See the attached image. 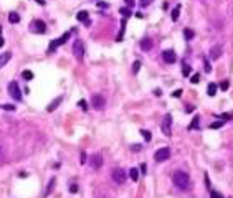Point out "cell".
<instances>
[{
    "instance_id": "34",
    "label": "cell",
    "mask_w": 233,
    "mask_h": 198,
    "mask_svg": "<svg viewBox=\"0 0 233 198\" xmlns=\"http://www.w3.org/2000/svg\"><path fill=\"white\" fill-rule=\"evenodd\" d=\"M86 158H88V155H86L84 152H81V157H80V162H81V165H83V163H86V162H88Z\"/></svg>"
},
{
    "instance_id": "39",
    "label": "cell",
    "mask_w": 233,
    "mask_h": 198,
    "mask_svg": "<svg viewBox=\"0 0 233 198\" xmlns=\"http://www.w3.org/2000/svg\"><path fill=\"white\" fill-rule=\"evenodd\" d=\"M210 198H223V197L220 195V193H217V192H212L210 193Z\"/></svg>"
},
{
    "instance_id": "1",
    "label": "cell",
    "mask_w": 233,
    "mask_h": 198,
    "mask_svg": "<svg viewBox=\"0 0 233 198\" xmlns=\"http://www.w3.org/2000/svg\"><path fill=\"white\" fill-rule=\"evenodd\" d=\"M172 178H174V183H175V187H177V188H180V190H187V188H188V183H190L188 173L179 170V172L174 173Z\"/></svg>"
},
{
    "instance_id": "29",
    "label": "cell",
    "mask_w": 233,
    "mask_h": 198,
    "mask_svg": "<svg viewBox=\"0 0 233 198\" xmlns=\"http://www.w3.org/2000/svg\"><path fill=\"white\" fill-rule=\"evenodd\" d=\"M78 107H81L83 111H88V104L84 99H81V101H78Z\"/></svg>"
},
{
    "instance_id": "12",
    "label": "cell",
    "mask_w": 233,
    "mask_h": 198,
    "mask_svg": "<svg viewBox=\"0 0 233 198\" xmlns=\"http://www.w3.org/2000/svg\"><path fill=\"white\" fill-rule=\"evenodd\" d=\"M55 183H56V178L53 177L50 180V182H48V187H46V190L45 192H43V198H46V197H50V193L53 192V188H55Z\"/></svg>"
},
{
    "instance_id": "44",
    "label": "cell",
    "mask_w": 233,
    "mask_h": 198,
    "mask_svg": "<svg viewBox=\"0 0 233 198\" xmlns=\"http://www.w3.org/2000/svg\"><path fill=\"white\" fill-rule=\"evenodd\" d=\"M127 7H129V8L134 7V0H127Z\"/></svg>"
},
{
    "instance_id": "25",
    "label": "cell",
    "mask_w": 233,
    "mask_h": 198,
    "mask_svg": "<svg viewBox=\"0 0 233 198\" xmlns=\"http://www.w3.org/2000/svg\"><path fill=\"white\" fill-rule=\"evenodd\" d=\"M182 68H183V69H182V74H183V76H188V74L192 73V68H190V66H188L187 63H183Z\"/></svg>"
},
{
    "instance_id": "32",
    "label": "cell",
    "mask_w": 233,
    "mask_h": 198,
    "mask_svg": "<svg viewBox=\"0 0 233 198\" xmlns=\"http://www.w3.org/2000/svg\"><path fill=\"white\" fill-rule=\"evenodd\" d=\"M190 81H192L193 84H197V83H200V74H193V76L190 78Z\"/></svg>"
},
{
    "instance_id": "9",
    "label": "cell",
    "mask_w": 233,
    "mask_h": 198,
    "mask_svg": "<svg viewBox=\"0 0 233 198\" xmlns=\"http://www.w3.org/2000/svg\"><path fill=\"white\" fill-rule=\"evenodd\" d=\"M162 58H164V61H165L167 65H172V63L177 61V55H175V51H174V50L162 51Z\"/></svg>"
},
{
    "instance_id": "7",
    "label": "cell",
    "mask_w": 233,
    "mask_h": 198,
    "mask_svg": "<svg viewBox=\"0 0 233 198\" xmlns=\"http://www.w3.org/2000/svg\"><path fill=\"white\" fill-rule=\"evenodd\" d=\"M91 104L94 109H104L106 107V97L103 96V94H94L91 97Z\"/></svg>"
},
{
    "instance_id": "26",
    "label": "cell",
    "mask_w": 233,
    "mask_h": 198,
    "mask_svg": "<svg viewBox=\"0 0 233 198\" xmlns=\"http://www.w3.org/2000/svg\"><path fill=\"white\" fill-rule=\"evenodd\" d=\"M22 76H23V79H27V81H30V79H33V73L27 69V71H23V73H22Z\"/></svg>"
},
{
    "instance_id": "28",
    "label": "cell",
    "mask_w": 233,
    "mask_h": 198,
    "mask_svg": "<svg viewBox=\"0 0 233 198\" xmlns=\"http://www.w3.org/2000/svg\"><path fill=\"white\" fill-rule=\"evenodd\" d=\"M225 124V121H218V122H212L210 124V129H220V127Z\"/></svg>"
},
{
    "instance_id": "4",
    "label": "cell",
    "mask_w": 233,
    "mask_h": 198,
    "mask_svg": "<svg viewBox=\"0 0 233 198\" xmlns=\"http://www.w3.org/2000/svg\"><path fill=\"white\" fill-rule=\"evenodd\" d=\"M169 157H170V149L169 147L159 149L157 152L154 154V160L156 162H165V160H169Z\"/></svg>"
},
{
    "instance_id": "16",
    "label": "cell",
    "mask_w": 233,
    "mask_h": 198,
    "mask_svg": "<svg viewBox=\"0 0 233 198\" xmlns=\"http://www.w3.org/2000/svg\"><path fill=\"white\" fill-rule=\"evenodd\" d=\"M61 101H63V97H61V96H60V97H56L55 101H53V102L50 104V106L46 107V111H48V112H53V111L56 109V107L60 106V102H61Z\"/></svg>"
},
{
    "instance_id": "10",
    "label": "cell",
    "mask_w": 233,
    "mask_h": 198,
    "mask_svg": "<svg viewBox=\"0 0 233 198\" xmlns=\"http://www.w3.org/2000/svg\"><path fill=\"white\" fill-rule=\"evenodd\" d=\"M31 30L35 33H46V25L41 20H35L31 23Z\"/></svg>"
},
{
    "instance_id": "47",
    "label": "cell",
    "mask_w": 233,
    "mask_h": 198,
    "mask_svg": "<svg viewBox=\"0 0 233 198\" xmlns=\"http://www.w3.org/2000/svg\"><path fill=\"white\" fill-rule=\"evenodd\" d=\"M0 33H2V26H0Z\"/></svg>"
},
{
    "instance_id": "38",
    "label": "cell",
    "mask_w": 233,
    "mask_h": 198,
    "mask_svg": "<svg viewBox=\"0 0 233 198\" xmlns=\"http://www.w3.org/2000/svg\"><path fill=\"white\" fill-rule=\"evenodd\" d=\"M151 2H152V0H139V3H141L142 7H147L149 3H151Z\"/></svg>"
},
{
    "instance_id": "13",
    "label": "cell",
    "mask_w": 233,
    "mask_h": 198,
    "mask_svg": "<svg viewBox=\"0 0 233 198\" xmlns=\"http://www.w3.org/2000/svg\"><path fill=\"white\" fill-rule=\"evenodd\" d=\"M139 45H141V48H142L144 51H149V50H152V40H151V38H142Z\"/></svg>"
},
{
    "instance_id": "8",
    "label": "cell",
    "mask_w": 233,
    "mask_h": 198,
    "mask_svg": "<svg viewBox=\"0 0 233 198\" xmlns=\"http://www.w3.org/2000/svg\"><path fill=\"white\" fill-rule=\"evenodd\" d=\"M73 55L78 58V60H81L83 56H84V45H83L81 40H76L73 43Z\"/></svg>"
},
{
    "instance_id": "40",
    "label": "cell",
    "mask_w": 233,
    "mask_h": 198,
    "mask_svg": "<svg viewBox=\"0 0 233 198\" xmlns=\"http://www.w3.org/2000/svg\"><path fill=\"white\" fill-rule=\"evenodd\" d=\"M70 192H71V193H76V192H78V185H71V187H70Z\"/></svg>"
},
{
    "instance_id": "46",
    "label": "cell",
    "mask_w": 233,
    "mask_h": 198,
    "mask_svg": "<svg viewBox=\"0 0 233 198\" xmlns=\"http://www.w3.org/2000/svg\"><path fill=\"white\" fill-rule=\"evenodd\" d=\"M3 43H5V40H3V38H2V36H0V48H2V46H3Z\"/></svg>"
},
{
    "instance_id": "30",
    "label": "cell",
    "mask_w": 233,
    "mask_h": 198,
    "mask_svg": "<svg viewBox=\"0 0 233 198\" xmlns=\"http://www.w3.org/2000/svg\"><path fill=\"white\" fill-rule=\"evenodd\" d=\"M139 69H141V61H134V65H132V71L139 73Z\"/></svg>"
},
{
    "instance_id": "35",
    "label": "cell",
    "mask_w": 233,
    "mask_h": 198,
    "mask_svg": "<svg viewBox=\"0 0 233 198\" xmlns=\"http://www.w3.org/2000/svg\"><path fill=\"white\" fill-rule=\"evenodd\" d=\"M220 88H222L223 91H227L228 88H230V83H228V81H223L222 84H220Z\"/></svg>"
},
{
    "instance_id": "37",
    "label": "cell",
    "mask_w": 233,
    "mask_h": 198,
    "mask_svg": "<svg viewBox=\"0 0 233 198\" xmlns=\"http://www.w3.org/2000/svg\"><path fill=\"white\" fill-rule=\"evenodd\" d=\"M182 96V89H177V91L172 92V97H180Z\"/></svg>"
},
{
    "instance_id": "23",
    "label": "cell",
    "mask_w": 233,
    "mask_h": 198,
    "mask_svg": "<svg viewBox=\"0 0 233 198\" xmlns=\"http://www.w3.org/2000/svg\"><path fill=\"white\" fill-rule=\"evenodd\" d=\"M179 13H180V5H177V7L172 10V20H174V22L179 20Z\"/></svg>"
},
{
    "instance_id": "5",
    "label": "cell",
    "mask_w": 233,
    "mask_h": 198,
    "mask_svg": "<svg viewBox=\"0 0 233 198\" xmlns=\"http://www.w3.org/2000/svg\"><path fill=\"white\" fill-rule=\"evenodd\" d=\"M8 94L15 101H22V91H20V88H18V84H17V81L8 83Z\"/></svg>"
},
{
    "instance_id": "45",
    "label": "cell",
    "mask_w": 233,
    "mask_h": 198,
    "mask_svg": "<svg viewBox=\"0 0 233 198\" xmlns=\"http://www.w3.org/2000/svg\"><path fill=\"white\" fill-rule=\"evenodd\" d=\"M36 3H38V5H45V0H35Z\"/></svg>"
},
{
    "instance_id": "17",
    "label": "cell",
    "mask_w": 233,
    "mask_h": 198,
    "mask_svg": "<svg viewBox=\"0 0 233 198\" xmlns=\"http://www.w3.org/2000/svg\"><path fill=\"white\" fill-rule=\"evenodd\" d=\"M76 18H78L80 22H84L86 25H89V20H88V12H86V10L78 12V15H76Z\"/></svg>"
},
{
    "instance_id": "24",
    "label": "cell",
    "mask_w": 233,
    "mask_h": 198,
    "mask_svg": "<svg viewBox=\"0 0 233 198\" xmlns=\"http://www.w3.org/2000/svg\"><path fill=\"white\" fill-rule=\"evenodd\" d=\"M193 35H195V33H193V30H190V28H185V30H183V36H185L187 40H192Z\"/></svg>"
},
{
    "instance_id": "11",
    "label": "cell",
    "mask_w": 233,
    "mask_h": 198,
    "mask_svg": "<svg viewBox=\"0 0 233 198\" xmlns=\"http://www.w3.org/2000/svg\"><path fill=\"white\" fill-rule=\"evenodd\" d=\"M101 165H103V157L99 154H94L91 157V167L94 168V170H98V168H101Z\"/></svg>"
},
{
    "instance_id": "3",
    "label": "cell",
    "mask_w": 233,
    "mask_h": 198,
    "mask_svg": "<svg viewBox=\"0 0 233 198\" xmlns=\"http://www.w3.org/2000/svg\"><path fill=\"white\" fill-rule=\"evenodd\" d=\"M160 129H162V134H165L167 137L172 135V116L170 114H165L162 124H160Z\"/></svg>"
},
{
    "instance_id": "19",
    "label": "cell",
    "mask_w": 233,
    "mask_h": 198,
    "mask_svg": "<svg viewBox=\"0 0 233 198\" xmlns=\"http://www.w3.org/2000/svg\"><path fill=\"white\" fill-rule=\"evenodd\" d=\"M129 177H131V180L137 182V180H139V170H137L136 167H132L131 170H129Z\"/></svg>"
},
{
    "instance_id": "41",
    "label": "cell",
    "mask_w": 233,
    "mask_h": 198,
    "mask_svg": "<svg viewBox=\"0 0 233 198\" xmlns=\"http://www.w3.org/2000/svg\"><path fill=\"white\" fill-rule=\"evenodd\" d=\"M141 172H142V173H146V172H147V167H146V163H142V165H141Z\"/></svg>"
},
{
    "instance_id": "15",
    "label": "cell",
    "mask_w": 233,
    "mask_h": 198,
    "mask_svg": "<svg viewBox=\"0 0 233 198\" xmlns=\"http://www.w3.org/2000/svg\"><path fill=\"white\" fill-rule=\"evenodd\" d=\"M10 58H12L10 51H7V53H3V55H0V68H3V66L10 61Z\"/></svg>"
},
{
    "instance_id": "21",
    "label": "cell",
    "mask_w": 233,
    "mask_h": 198,
    "mask_svg": "<svg viewBox=\"0 0 233 198\" xmlns=\"http://www.w3.org/2000/svg\"><path fill=\"white\" fill-rule=\"evenodd\" d=\"M198 126H200V117L195 116V117L192 119V124L188 126V129H190V131H192V129H198Z\"/></svg>"
},
{
    "instance_id": "33",
    "label": "cell",
    "mask_w": 233,
    "mask_h": 198,
    "mask_svg": "<svg viewBox=\"0 0 233 198\" xmlns=\"http://www.w3.org/2000/svg\"><path fill=\"white\" fill-rule=\"evenodd\" d=\"M2 109H5V111H15V106H12V104H3Z\"/></svg>"
},
{
    "instance_id": "2",
    "label": "cell",
    "mask_w": 233,
    "mask_h": 198,
    "mask_svg": "<svg viewBox=\"0 0 233 198\" xmlns=\"http://www.w3.org/2000/svg\"><path fill=\"white\" fill-rule=\"evenodd\" d=\"M70 36H71V31H66V33H63V35L60 36V38H56V40H51L50 46H48V53H53V51L58 48V46L61 45H65L66 41L70 40Z\"/></svg>"
},
{
    "instance_id": "6",
    "label": "cell",
    "mask_w": 233,
    "mask_h": 198,
    "mask_svg": "<svg viewBox=\"0 0 233 198\" xmlns=\"http://www.w3.org/2000/svg\"><path fill=\"white\" fill-rule=\"evenodd\" d=\"M111 177H112V180H114L117 185H122V183L126 182L127 175H126V172H124L122 168H114V170H112V173H111Z\"/></svg>"
},
{
    "instance_id": "27",
    "label": "cell",
    "mask_w": 233,
    "mask_h": 198,
    "mask_svg": "<svg viewBox=\"0 0 233 198\" xmlns=\"http://www.w3.org/2000/svg\"><path fill=\"white\" fill-rule=\"evenodd\" d=\"M141 134H142V137L146 139V140H151V139H152V134H151V131H146V129H142V131H141Z\"/></svg>"
},
{
    "instance_id": "14",
    "label": "cell",
    "mask_w": 233,
    "mask_h": 198,
    "mask_svg": "<svg viewBox=\"0 0 233 198\" xmlns=\"http://www.w3.org/2000/svg\"><path fill=\"white\" fill-rule=\"evenodd\" d=\"M210 56H212L213 60H217V58H220V56H222V46H220V45L213 46L212 50H210Z\"/></svg>"
},
{
    "instance_id": "20",
    "label": "cell",
    "mask_w": 233,
    "mask_h": 198,
    "mask_svg": "<svg viewBox=\"0 0 233 198\" xmlns=\"http://www.w3.org/2000/svg\"><path fill=\"white\" fill-rule=\"evenodd\" d=\"M8 22H10V23H13V25H15V23H18V22H20V15H18V13H15V12H12L10 15H8Z\"/></svg>"
},
{
    "instance_id": "42",
    "label": "cell",
    "mask_w": 233,
    "mask_h": 198,
    "mask_svg": "<svg viewBox=\"0 0 233 198\" xmlns=\"http://www.w3.org/2000/svg\"><path fill=\"white\" fill-rule=\"evenodd\" d=\"M193 109H195L193 106H187V107H185V111H187V112H193Z\"/></svg>"
},
{
    "instance_id": "18",
    "label": "cell",
    "mask_w": 233,
    "mask_h": 198,
    "mask_svg": "<svg viewBox=\"0 0 233 198\" xmlns=\"http://www.w3.org/2000/svg\"><path fill=\"white\" fill-rule=\"evenodd\" d=\"M217 91H218V86L215 84V83H210V84H208V88H207V94H208V96H215V94H217Z\"/></svg>"
},
{
    "instance_id": "43",
    "label": "cell",
    "mask_w": 233,
    "mask_h": 198,
    "mask_svg": "<svg viewBox=\"0 0 233 198\" xmlns=\"http://www.w3.org/2000/svg\"><path fill=\"white\" fill-rule=\"evenodd\" d=\"M220 117H222V119H230V117H232V114H222Z\"/></svg>"
},
{
    "instance_id": "22",
    "label": "cell",
    "mask_w": 233,
    "mask_h": 198,
    "mask_svg": "<svg viewBox=\"0 0 233 198\" xmlns=\"http://www.w3.org/2000/svg\"><path fill=\"white\" fill-rule=\"evenodd\" d=\"M119 13H121L124 18H127V17H131V8H129V7H121Z\"/></svg>"
},
{
    "instance_id": "31",
    "label": "cell",
    "mask_w": 233,
    "mask_h": 198,
    "mask_svg": "<svg viewBox=\"0 0 233 198\" xmlns=\"http://www.w3.org/2000/svg\"><path fill=\"white\" fill-rule=\"evenodd\" d=\"M203 65H205V73H210V71H212V65L208 63V60H203Z\"/></svg>"
},
{
    "instance_id": "36",
    "label": "cell",
    "mask_w": 233,
    "mask_h": 198,
    "mask_svg": "<svg viewBox=\"0 0 233 198\" xmlns=\"http://www.w3.org/2000/svg\"><path fill=\"white\" fill-rule=\"evenodd\" d=\"M131 150L132 152H139V150H141V144H134V145L131 147Z\"/></svg>"
}]
</instances>
